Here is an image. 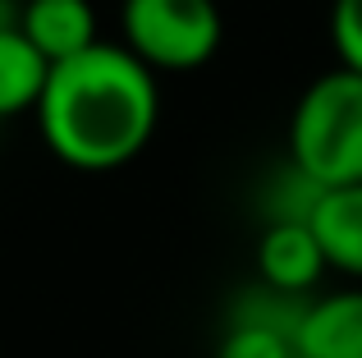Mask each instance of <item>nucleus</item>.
I'll return each instance as SVG.
<instances>
[{
    "label": "nucleus",
    "instance_id": "nucleus-1",
    "mask_svg": "<svg viewBox=\"0 0 362 358\" xmlns=\"http://www.w3.org/2000/svg\"><path fill=\"white\" fill-rule=\"evenodd\" d=\"M160 120L156 74L115 42L55 64L37 101V129L55 161L74 171H119L151 143Z\"/></svg>",
    "mask_w": 362,
    "mask_h": 358
},
{
    "label": "nucleus",
    "instance_id": "nucleus-2",
    "mask_svg": "<svg viewBox=\"0 0 362 358\" xmlns=\"http://www.w3.org/2000/svg\"><path fill=\"white\" fill-rule=\"evenodd\" d=\"M289 161L326 193L362 184V74L335 64L303 88L289 120Z\"/></svg>",
    "mask_w": 362,
    "mask_h": 358
},
{
    "label": "nucleus",
    "instance_id": "nucleus-3",
    "mask_svg": "<svg viewBox=\"0 0 362 358\" xmlns=\"http://www.w3.org/2000/svg\"><path fill=\"white\" fill-rule=\"evenodd\" d=\"M124 51L151 74H184L221 51L225 18L216 0H124L119 9Z\"/></svg>",
    "mask_w": 362,
    "mask_h": 358
},
{
    "label": "nucleus",
    "instance_id": "nucleus-4",
    "mask_svg": "<svg viewBox=\"0 0 362 358\" xmlns=\"http://www.w3.org/2000/svg\"><path fill=\"white\" fill-rule=\"evenodd\" d=\"M257 271H262V285L308 299L312 285L330 271V262H326V253H321V243H317L312 221L266 225L262 243H257Z\"/></svg>",
    "mask_w": 362,
    "mask_h": 358
},
{
    "label": "nucleus",
    "instance_id": "nucleus-5",
    "mask_svg": "<svg viewBox=\"0 0 362 358\" xmlns=\"http://www.w3.org/2000/svg\"><path fill=\"white\" fill-rule=\"evenodd\" d=\"M18 33L42 51V60L51 64V69L101 42L92 0H23Z\"/></svg>",
    "mask_w": 362,
    "mask_h": 358
},
{
    "label": "nucleus",
    "instance_id": "nucleus-6",
    "mask_svg": "<svg viewBox=\"0 0 362 358\" xmlns=\"http://www.w3.org/2000/svg\"><path fill=\"white\" fill-rule=\"evenodd\" d=\"M298 358H362V289H335L308 304Z\"/></svg>",
    "mask_w": 362,
    "mask_h": 358
},
{
    "label": "nucleus",
    "instance_id": "nucleus-7",
    "mask_svg": "<svg viewBox=\"0 0 362 358\" xmlns=\"http://www.w3.org/2000/svg\"><path fill=\"white\" fill-rule=\"evenodd\" d=\"M312 230H317V243L330 267L362 280V184L321 193L317 212H312Z\"/></svg>",
    "mask_w": 362,
    "mask_h": 358
},
{
    "label": "nucleus",
    "instance_id": "nucleus-8",
    "mask_svg": "<svg viewBox=\"0 0 362 358\" xmlns=\"http://www.w3.org/2000/svg\"><path fill=\"white\" fill-rule=\"evenodd\" d=\"M46 79H51V64L42 60V51L18 28L0 33V120L37 110Z\"/></svg>",
    "mask_w": 362,
    "mask_h": 358
},
{
    "label": "nucleus",
    "instance_id": "nucleus-9",
    "mask_svg": "<svg viewBox=\"0 0 362 358\" xmlns=\"http://www.w3.org/2000/svg\"><path fill=\"white\" fill-rule=\"evenodd\" d=\"M216 358H298V345H293V335L271 331V326L230 322L216 345Z\"/></svg>",
    "mask_w": 362,
    "mask_h": 358
},
{
    "label": "nucleus",
    "instance_id": "nucleus-10",
    "mask_svg": "<svg viewBox=\"0 0 362 358\" xmlns=\"http://www.w3.org/2000/svg\"><path fill=\"white\" fill-rule=\"evenodd\" d=\"M330 42L344 69L362 74V0H335L330 5Z\"/></svg>",
    "mask_w": 362,
    "mask_h": 358
},
{
    "label": "nucleus",
    "instance_id": "nucleus-11",
    "mask_svg": "<svg viewBox=\"0 0 362 358\" xmlns=\"http://www.w3.org/2000/svg\"><path fill=\"white\" fill-rule=\"evenodd\" d=\"M18 14H23V0H0V33L18 28Z\"/></svg>",
    "mask_w": 362,
    "mask_h": 358
}]
</instances>
